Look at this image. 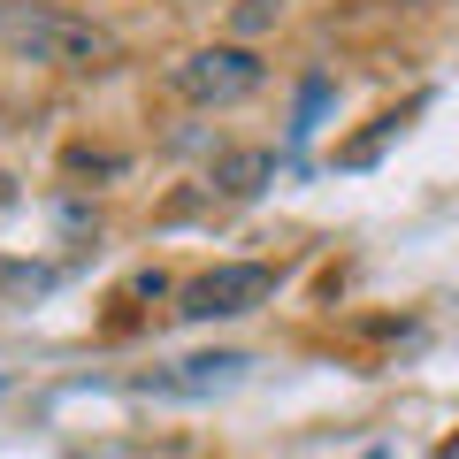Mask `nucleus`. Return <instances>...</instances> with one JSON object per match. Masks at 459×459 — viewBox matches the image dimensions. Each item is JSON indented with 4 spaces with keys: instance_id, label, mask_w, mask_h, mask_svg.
I'll return each mask as SVG.
<instances>
[{
    "instance_id": "nucleus-5",
    "label": "nucleus",
    "mask_w": 459,
    "mask_h": 459,
    "mask_svg": "<svg viewBox=\"0 0 459 459\" xmlns=\"http://www.w3.org/2000/svg\"><path fill=\"white\" fill-rule=\"evenodd\" d=\"M268 177H276V153H268V146H238V153H222V161L207 169V192H222V199H253Z\"/></svg>"
},
{
    "instance_id": "nucleus-1",
    "label": "nucleus",
    "mask_w": 459,
    "mask_h": 459,
    "mask_svg": "<svg viewBox=\"0 0 459 459\" xmlns=\"http://www.w3.org/2000/svg\"><path fill=\"white\" fill-rule=\"evenodd\" d=\"M0 47L16 62H39V69H115L123 47L115 31H100L92 16H69L54 0H0Z\"/></svg>"
},
{
    "instance_id": "nucleus-2",
    "label": "nucleus",
    "mask_w": 459,
    "mask_h": 459,
    "mask_svg": "<svg viewBox=\"0 0 459 459\" xmlns=\"http://www.w3.org/2000/svg\"><path fill=\"white\" fill-rule=\"evenodd\" d=\"M261 54L253 47H192L184 62H169V92L192 100V108H238V100L261 92Z\"/></svg>"
},
{
    "instance_id": "nucleus-3",
    "label": "nucleus",
    "mask_w": 459,
    "mask_h": 459,
    "mask_svg": "<svg viewBox=\"0 0 459 459\" xmlns=\"http://www.w3.org/2000/svg\"><path fill=\"white\" fill-rule=\"evenodd\" d=\"M268 299H276V268L268 261H222V268H207V276L184 283L177 314L184 322H238V314L268 307Z\"/></svg>"
},
{
    "instance_id": "nucleus-4",
    "label": "nucleus",
    "mask_w": 459,
    "mask_h": 459,
    "mask_svg": "<svg viewBox=\"0 0 459 459\" xmlns=\"http://www.w3.org/2000/svg\"><path fill=\"white\" fill-rule=\"evenodd\" d=\"M238 368H246V352H207V360H177L169 376H146V391H161V398L222 391V383H238Z\"/></svg>"
}]
</instances>
